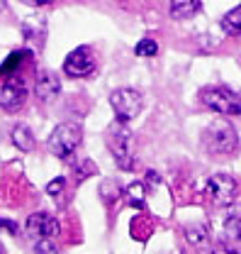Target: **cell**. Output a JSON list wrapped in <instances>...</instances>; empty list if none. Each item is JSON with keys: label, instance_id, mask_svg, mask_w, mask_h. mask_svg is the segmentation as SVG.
Wrapping results in <instances>:
<instances>
[{"label": "cell", "instance_id": "28", "mask_svg": "<svg viewBox=\"0 0 241 254\" xmlns=\"http://www.w3.org/2000/svg\"><path fill=\"white\" fill-rule=\"evenodd\" d=\"M2 10H5V0H0V12H2Z\"/></svg>", "mask_w": 241, "mask_h": 254}, {"label": "cell", "instance_id": "24", "mask_svg": "<svg viewBox=\"0 0 241 254\" xmlns=\"http://www.w3.org/2000/svg\"><path fill=\"white\" fill-rule=\"evenodd\" d=\"M212 254H237V252H234L229 245H217V247L212 250Z\"/></svg>", "mask_w": 241, "mask_h": 254}, {"label": "cell", "instance_id": "6", "mask_svg": "<svg viewBox=\"0 0 241 254\" xmlns=\"http://www.w3.org/2000/svg\"><path fill=\"white\" fill-rule=\"evenodd\" d=\"M27 103V83L20 76H10L0 86V108L5 113H17Z\"/></svg>", "mask_w": 241, "mask_h": 254}, {"label": "cell", "instance_id": "3", "mask_svg": "<svg viewBox=\"0 0 241 254\" xmlns=\"http://www.w3.org/2000/svg\"><path fill=\"white\" fill-rule=\"evenodd\" d=\"M81 139H83L81 125H76V123H61L51 132V137H49V149H51V154H56L59 159H68L76 152V147L81 144Z\"/></svg>", "mask_w": 241, "mask_h": 254}, {"label": "cell", "instance_id": "12", "mask_svg": "<svg viewBox=\"0 0 241 254\" xmlns=\"http://www.w3.org/2000/svg\"><path fill=\"white\" fill-rule=\"evenodd\" d=\"M200 0H171V17L173 20H188L200 12Z\"/></svg>", "mask_w": 241, "mask_h": 254}, {"label": "cell", "instance_id": "19", "mask_svg": "<svg viewBox=\"0 0 241 254\" xmlns=\"http://www.w3.org/2000/svg\"><path fill=\"white\" fill-rule=\"evenodd\" d=\"M20 62H22V52H12V54L2 62V66H0V78L7 76V73H12V71L20 66Z\"/></svg>", "mask_w": 241, "mask_h": 254}, {"label": "cell", "instance_id": "13", "mask_svg": "<svg viewBox=\"0 0 241 254\" xmlns=\"http://www.w3.org/2000/svg\"><path fill=\"white\" fill-rule=\"evenodd\" d=\"M10 137H12V144L20 152H32L34 149V134H32V129L27 125H15Z\"/></svg>", "mask_w": 241, "mask_h": 254}, {"label": "cell", "instance_id": "27", "mask_svg": "<svg viewBox=\"0 0 241 254\" xmlns=\"http://www.w3.org/2000/svg\"><path fill=\"white\" fill-rule=\"evenodd\" d=\"M27 5H34V7H42V5H51L54 0H25Z\"/></svg>", "mask_w": 241, "mask_h": 254}, {"label": "cell", "instance_id": "18", "mask_svg": "<svg viewBox=\"0 0 241 254\" xmlns=\"http://www.w3.org/2000/svg\"><path fill=\"white\" fill-rule=\"evenodd\" d=\"M134 54L137 57H156L158 54V44L153 39H139L137 47H134Z\"/></svg>", "mask_w": 241, "mask_h": 254}, {"label": "cell", "instance_id": "1", "mask_svg": "<svg viewBox=\"0 0 241 254\" xmlns=\"http://www.w3.org/2000/svg\"><path fill=\"white\" fill-rule=\"evenodd\" d=\"M202 144L214 157H229L237 152L239 137H237V129L227 120H212L202 132Z\"/></svg>", "mask_w": 241, "mask_h": 254}, {"label": "cell", "instance_id": "26", "mask_svg": "<svg viewBox=\"0 0 241 254\" xmlns=\"http://www.w3.org/2000/svg\"><path fill=\"white\" fill-rule=\"evenodd\" d=\"M146 184H151V186H156V184H161V176H158L156 171H149V174H146Z\"/></svg>", "mask_w": 241, "mask_h": 254}, {"label": "cell", "instance_id": "8", "mask_svg": "<svg viewBox=\"0 0 241 254\" xmlns=\"http://www.w3.org/2000/svg\"><path fill=\"white\" fill-rule=\"evenodd\" d=\"M237 181L227 174H214L210 181H207V193H210L212 203L224 208V205H232L234 198H237Z\"/></svg>", "mask_w": 241, "mask_h": 254}, {"label": "cell", "instance_id": "14", "mask_svg": "<svg viewBox=\"0 0 241 254\" xmlns=\"http://www.w3.org/2000/svg\"><path fill=\"white\" fill-rule=\"evenodd\" d=\"M219 27L224 30V34H232V37H239L241 34V5L232 7L222 20H219Z\"/></svg>", "mask_w": 241, "mask_h": 254}, {"label": "cell", "instance_id": "4", "mask_svg": "<svg viewBox=\"0 0 241 254\" xmlns=\"http://www.w3.org/2000/svg\"><path fill=\"white\" fill-rule=\"evenodd\" d=\"M110 152H112V157L117 159L120 169H124V171L134 169L132 132H129V127H124V123H120V120H117V125H115L112 134H110Z\"/></svg>", "mask_w": 241, "mask_h": 254}, {"label": "cell", "instance_id": "29", "mask_svg": "<svg viewBox=\"0 0 241 254\" xmlns=\"http://www.w3.org/2000/svg\"><path fill=\"white\" fill-rule=\"evenodd\" d=\"M0 254H5V250H2V245H0Z\"/></svg>", "mask_w": 241, "mask_h": 254}, {"label": "cell", "instance_id": "15", "mask_svg": "<svg viewBox=\"0 0 241 254\" xmlns=\"http://www.w3.org/2000/svg\"><path fill=\"white\" fill-rule=\"evenodd\" d=\"M222 235H224V242H232V245H234V242H241V215L227 218Z\"/></svg>", "mask_w": 241, "mask_h": 254}, {"label": "cell", "instance_id": "20", "mask_svg": "<svg viewBox=\"0 0 241 254\" xmlns=\"http://www.w3.org/2000/svg\"><path fill=\"white\" fill-rule=\"evenodd\" d=\"M34 252L37 254H59V247H56L54 237H42V240H37Z\"/></svg>", "mask_w": 241, "mask_h": 254}, {"label": "cell", "instance_id": "22", "mask_svg": "<svg viewBox=\"0 0 241 254\" xmlns=\"http://www.w3.org/2000/svg\"><path fill=\"white\" fill-rule=\"evenodd\" d=\"M63 186H66V179L59 176V179H54V181L47 184V193H49V195H61V193H63Z\"/></svg>", "mask_w": 241, "mask_h": 254}, {"label": "cell", "instance_id": "17", "mask_svg": "<svg viewBox=\"0 0 241 254\" xmlns=\"http://www.w3.org/2000/svg\"><path fill=\"white\" fill-rule=\"evenodd\" d=\"M127 198H129L132 208H144V184H129Z\"/></svg>", "mask_w": 241, "mask_h": 254}, {"label": "cell", "instance_id": "23", "mask_svg": "<svg viewBox=\"0 0 241 254\" xmlns=\"http://www.w3.org/2000/svg\"><path fill=\"white\" fill-rule=\"evenodd\" d=\"M88 174H95V164H93V161H83L81 169H78V181H83Z\"/></svg>", "mask_w": 241, "mask_h": 254}, {"label": "cell", "instance_id": "9", "mask_svg": "<svg viewBox=\"0 0 241 254\" xmlns=\"http://www.w3.org/2000/svg\"><path fill=\"white\" fill-rule=\"evenodd\" d=\"M59 220L51 218L49 213H34L27 218V232L34 240H42V237H56L59 235Z\"/></svg>", "mask_w": 241, "mask_h": 254}, {"label": "cell", "instance_id": "2", "mask_svg": "<svg viewBox=\"0 0 241 254\" xmlns=\"http://www.w3.org/2000/svg\"><path fill=\"white\" fill-rule=\"evenodd\" d=\"M200 100L214 110V113H222V115H241V95L229 91V88H222V86H210V88H202L200 91Z\"/></svg>", "mask_w": 241, "mask_h": 254}, {"label": "cell", "instance_id": "5", "mask_svg": "<svg viewBox=\"0 0 241 254\" xmlns=\"http://www.w3.org/2000/svg\"><path fill=\"white\" fill-rule=\"evenodd\" d=\"M110 105H112L115 118L120 123H129L142 110V95L137 93L134 88H120V91H115L110 95Z\"/></svg>", "mask_w": 241, "mask_h": 254}, {"label": "cell", "instance_id": "21", "mask_svg": "<svg viewBox=\"0 0 241 254\" xmlns=\"http://www.w3.org/2000/svg\"><path fill=\"white\" fill-rule=\"evenodd\" d=\"M102 198H105L107 203L117 200V198H120V189H117V184H112V181H105V184H102Z\"/></svg>", "mask_w": 241, "mask_h": 254}, {"label": "cell", "instance_id": "11", "mask_svg": "<svg viewBox=\"0 0 241 254\" xmlns=\"http://www.w3.org/2000/svg\"><path fill=\"white\" fill-rule=\"evenodd\" d=\"M22 34H25V39L30 42L32 47H42L44 37H47V22L42 17H30L22 25Z\"/></svg>", "mask_w": 241, "mask_h": 254}, {"label": "cell", "instance_id": "7", "mask_svg": "<svg viewBox=\"0 0 241 254\" xmlns=\"http://www.w3.org/2000/svg\"><path fill=\"white\" fill-rule=\"evenodd\" d=\"M93 71H95V59L88 47H78L63 59V73L68 78H88Z\"/></svg>", "mask_w": 241, "mask_h": 254}, {"label": "cell", "instance_id": "10", "mask_svg": "<svg viewBox=\"0 0 241 254\" xmlns=\"http://www.w3.org/2000/svg\"><path fill=\"white\" fill-rule=\"evenodd\" d=\"M61 93V81L56 73L51 71H39L37 81H34V95L39 103H51Z\"/></svg>", "mask_w": 241, "mask_h": 254}, {"label": "cell", "instance_id": "25", "mask_svg": "<svg viewBox=\"0 0 241 254\" xmlns=\"http://www.w3.org/2000/svg\"><path fill=\"white\" fill-rule=\"evenodd\" d=\"M0 227H2V230H7V232H12V235H17V225H15V222L2 220V222H0Z\"/></svg>", "mask_w": 241, "mask_h": 254}, {"label": "cell", "instance_id": "16", "mask_svg": "<svg viewBox=\"0 0 241 254\" xmlns=\"http://www.w3.org/2000/svg\"><path fill=\"white\" fill-rule=\"evenodd\" d=\"M185 240L193 245V247H202L207 242V230L202 225H188L185 227Z\"/></svg>", "mask_w": 241, "mask_h": 254}]
</instances>
